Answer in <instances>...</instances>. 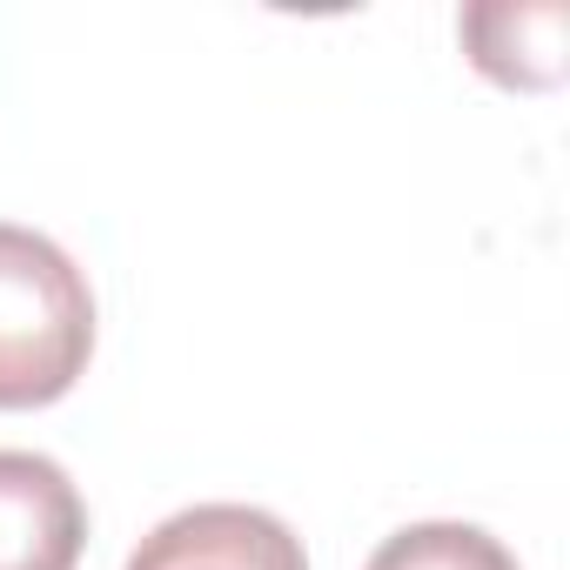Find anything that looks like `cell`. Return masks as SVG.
Wrapping results in <instances>:
<instances>
[{"instance_id":"cell-1","label":"cell","mask_w":570,"mask_h":570,"mask_svg":"<svg viewBox=\"0 0 570 570\" xmlns=\"http://www.w3.org/2000/svg\"><path fill=\"white\" fill-rule=\"evenodd\" d=\"M95 356L88 275L41 228L0 222V410L61 403Z\"/></svg>"},{"instance_id":"cell-2","label":"cell","mask_w":570,"mask_h":570,"mask_svg":"<svg viewBox=\"0 0 570 570\" xmlns=\"http://www.w3.org/2000/svg\"><path fill=\"white\" fill-rule=\"evenodd\" d=\"M128 570H309L296 530L255 503H195L155 523Z\"/></svg>"},{"instance_id":"cell-3","label":"cell","mask_w":570,"mask_h":570,"mask_svg":"<svg viewBox=\"0 0 570 570\" xmlns=\"http://www.w3.org/2000/svg\"><path fill=\"white\" fill-rule=\"evenodd\" d=\"M88 550V503L41 450H0V570H75Z\"/></svg>"},{"instance_id":"cell-4","label":"cell","mask_w":570,"mask_h":570,"mask_svg":"<svg viewBox=\"0 0 570 570\" xmlns=\"http://www.w3.org/2000/svg\"><path fill=\"white\" fill-rule=\"evenodd\" d=\"M363 570H517V557L476 523H410L383 537Z\"/></svg>"}]
</instances>
